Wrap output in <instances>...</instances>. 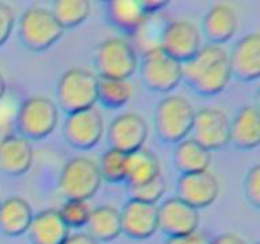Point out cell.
Instances as JSON below:
<instances>
[{
  "instance_id": "11",
  "label": "cell",
  "mask_w": 260,
  "mask_h": 244,
  "mask_svg": "<svg viewBox=\"0 0 260 244\" xmlns=\"http://www.w3.org/2000/svg\"><path fill=\"white\" fill-rule=\"evenodd\" d=\"M191 138L210 152L229 144L231 119L228 114L215 106H205L195 111Z\"/></svg>"
},
{
  "instance_id": "29",
  "label": "cell",
  "mask_w": 260,
  "mask_h": 244,
  "mask_svg": "<svg viewBox=\"0 0 260 244\" xmlns=\"http://www.w3.org/2000/svg\"><path fill=\"white\" fill-rule=\"evenodd\" d=\"M92 207L89 206L88 201L80 199H67L58 209L61 219L68 225L69 229L72 228H83L87 225Z\"/></svg>"
},
{
  "instance_id": "22",
  "label": "cell",
  "mask_w": 260,
  "mask_h": 244,
  "mask_svg": "<svg viewBox=\"0 0 260 244\" xmlns=\"http://www.w3.org/2000/svg\"><path fill=\"white\" fill-rule=\"evenodd\" d=\"M31 205L22 197L14 195L0 205V231L10 237L27 233L32 221Z\"/></svg>"
},
{
  "instance_id": "16",
  "label": "cell",
  "mask_w": 260,
  "mask_h": 244,
  "mask_svg": "<svg viewBox=\"0 0 260 244\" xmlns=\"http://www.w3.org/2000/svg\"><path fill=\"white\" fill-rule=\"evenodd\" d=\"M232 77L241 81L257 80L260 76V36L249 33L240 38L228 53Z\"/></svg>"
},
{
  "instance_id": "8",
  "label": "cell",
  "mask_w": 260,
  "mask_h": 244,
  "mask_svg": "<svg viewBox=\"0 0 260 244\" xmlns=\"http://www.w3.org/2000/svg\"><path fill=\"white\" fill-rule=\"evenodd\" d=\"M138 71L144 85L154 93L168 94L183 81V64L158 46L144 50Z\"/></svg>"
},
{
  "instance_id": "3",
  "label": "cell",
  "mask_w": 260,
  "mask_h": 244,
  "mask_svg": "<svg viewBox=\"0 0 260 244\" xmlns=\"http://www.w3.org/2000/svg\"><path fill=\"white\" fill-rule=\"evenodd\" d=\"M96 73L84 68H71L60 76L56 85V105L67 114L95 107L98 103Z\"/></svg>"
},
{
  "instance_id": "15",
  "label": "cell",
  "mask_w": 260,
  "mask_h": 244,
  "mask_svg": "<svg viewBox=\"0 0 260 244\" xmlns=\"http://www.w3.org/2000/svg\"><path fill=\"white\" fill-rule=\"evenodd\" d=\"M122 233L133 240H148L158 231L157 205L130 198L119 210Z\"/></svg>"
},
{
  "instance_id": "6",
  "label": "cell",
  "mask_w": 260,
  "mask_h": 244,
  "mask_svg": "<svg viewBox=\"0 0 260 244\" xmlns=\"http://www.w3.org/2000/svg\"><path fill=\"white\" fill-rule=\"evenodd\" d=\"M102 182L98 162L87 156H76L62 166L57 186L65 199L88 201L99 191Z\"/></svg>"
},
{
  "instance_id": "13",
  "label": "cell",
  "mask_w": 260,
  "mask_h": 244,
  "mask_svg": "<svg viewBox=\"0 0 260 244\" xmlns=\"http://www.w3.org/2000/svg\"><path fill=\"white\" fill-rule=\"evenodd\" d=\"M221 191L218 179L210 171L179 175L176 182V195L183 202L197 210L210 206L217 201Z\"/></svg>"
},
{
  "instance_id": "10",
  "label": "cell",
  "mask_w": 260,
  "mask_h": 244,
  "mask_svg": "<svg viewBox=\"0 0 260 244\" xmlns=\"http://www.w3.org/2000/svg\"><path fill=\"white\" fill-rule=\"evenodd\" d=\"M105 132V119L96 107L68 114L62 125V136L67 144L80 150L95 148Z\"/></svg>"
},
{
  "instance_id": "20",
  "label": "cell",
  "mask_w": 260,
  "mask_h": 244,
  "mask_svg": "<svg viewBox=\"0 0 260 244\" xmlns=\"http://www.w3.org/2000/svg\"><path fill=\"white\" fill-rule=\"evenodd\" d=\"M229 144L243 150H251L259 146L260 111L257 106H244L232 118Z\"/></svg>"
},
{
  "instance_id": "1",
  "label": "cell",
  "mask_w": 260,
  "mask_h": 244,
  "mask_svg": "<svg viewBox=\"0 0 260 244\" xmlns=\"http://www.w3.org/2000/svg\"><path fill=\"white\" fill-rule=\"evenodd\" d=\"M231 80L228 52L219 45H202L199 52L183 64V81L202 97L218 95Z\"/></svg>"
},
{
  "instance_id": "34",
  "label": "cell",
  "mask_w": 260,
  "mask_h": 244,
  "mask_svg": "<svg viewBox=\"0 0 260 244\" xmlns=\"http://www.w3.org/2000/svg\"><path fill=\"white\" fill-rule=\"evenodd\" d=\"M167 6H168V2H162V0H142L141 2L142 10L149 18H153L164 11Z\"/></svg>"
},
{
  "instance_id": "9",
  "label": "cell",
  "mask_w": 260,
  "mask_h": 244,
  "mask_svg": "<svg viewBox=\"0 0 260 244\" xmlns=\"http://www.w3.org/2000/svg\"><path fill=\"white\" fill-rule=\"evenodd\" d=\"M158 48L180 64H184L202 48L201 32L190 20H170L160 32Z\"/></svg>"
},
{
  "instance_id": "33",
  "label": "cell",
  "mask_w": 260,
  "mask_h": 244,
  "mask_svg": "<svg viewBox=\"0 0 260 244\" xmlns=\"http://www.w3.org/2000/svg\"><path fill=\"white\" fill-rule=\"evenodd\" d=\"M209 239L202 232H195L192 235L180 236V237H168L162 244H207Z\"/></svg>"
},
{
  "instance_id": "27",
  "label": "cell",
  "mask_w": 260,
  "mask_h": 244,
  "mask_svg": "<svg viewBox=\"0 0 260 244\" xmlns=\"http://www.w3.org/2000/svg\"><path fill=\"white\" fill-rule=\"evenodd\" d=\"M50 10L61 27L67 30L77 27L88 19L91 15V3L88 0H57Z\"/></svg>"
},
{
  "instance_id": "26",
  "label": "cell",
  "mask_w": 260,
  "mask_h": 244,
  "mask_svg": "<svg viewBox=\"0 0 260 244\" xmlns=\"http://www.w3.org/2000/svg\"><path fill=\"white\" fill-rule=\"evenodd\" d=\"M132 81L126 79L99 77L98 83V102L107 109L117 110L126 106L133 97Z\"/></svg>"
},
{
  "instance_id": "5",
  "label": "cell",
  "mask_w": 260,
  "mask_h": 244,
  "mask_svg": "<svg viewBox=\"0 0 260 244\" xmlns=\"http://www.w3.org/2000/svg\"><path fill=\"white\" fill-rule=\"evenodd\" d=\"M58 125V106L45 95H32L20 103L16 128L30 141L49 137Z\"/></svg>"
},
{
  "instance_id": "2",
  "label": "cell",
  "mask_w": 260,
  "mask_h": 244,
  "mask_svg": "<svg viewBox=\"0 0 260 244\" xmlns=\"http://www.w3.org/2000/svg\"><path fill=\"white\" fill-rule=\"evenodd\" d=\"M194 106L186 97L171 94L158 102L153 114L154 130L166 144H178L190 137L195 117Z\"/></svg>"
},
{
  "instance_id": "37",
  "label": "cell",
  "mask_w": 260,
  "mask_h": 244,
  "mask_svg": "<svg viewBox=\"0 0 260 244\" xmlns=\"http://www.w3.org/2000/svg\"><path fill=\"white\" fill-rule=\"evenodd\" d=\"M6 91H7V83H6L3 72L0 71V101H2L4 98V95H6Z\"/></svg>"
},
{
  "instance_id": "32",
  "label": "cell",
  "mask_w": 260,
  "mask_h": 244,
  "mask_svg": "<svg viewBox=\"0 0 260 244\" xmlns=\"http://www.w3.org/2000/svg\"><path fill=\"white\" fill-rule=\"evenodd\" d=\"M15 24L16 19L14 8L10 4L0 2V48L10 40Z\"/></svg>"
},
{
  "instance_id": "28",
  "label": "cell",
  "mask_w": 260,
  "mask_h": 244,
  "mask_svg": "<svg viewBox=\"0 0 260 244\" xmlns=\"http://www.w3.org/2000/svg\"><path fill=\"white\" fill-rule=\"evenodd\" d=\"M98 168L103 180L110 183H121L126 180L127 174V154L109 148L103 152Z\"/></svg>"
},
{
  "instance_id": "25",
  "label": "cell",
  "mask_w": 260,
  "mask_h": 244,
  "mask_svg": "<svg viewBox=\"0 0 260 244\" xmlns=\"http://www.w3.org/2000/svg\"><path fill=\"white\" fill-rule=\"evenodd\" d=\"M161 176V166L157 156L145 146L127 155V174L125 182L137 187Z\"/></svg>"
},
{
  "instance_id": "30",
  "label": "cell",
  "mask_w": 260,
  "mask_h": 244,
  "mask_svg": "<svg viewBox=\"0 0 260 244\" xmlns=\"http://www.w3.org/2000/svg\"><path fill=\"white\" fill-rule=\"evenodd\" d=\"M166 190L167 183L162 176H158L141 186L129 187L132 199H137V201L152 203V205H156L162 198V195L166 194Z\"/></svg>"
},
{
  "instance_id": "7",
  "label": "cell",
  "mask_w": 260,
  "mask_h": 244,
  "mask_svg": "<svg viewBox=\"0 0 260 244\" xmlns=\"http://www.w3.org/2000/svg\"><path fill=\"white\" fill-rule=\"evenodd\" d=\"M138 63L134 46L121 37H110L102 41L93 54L98 77L130 80L137 72Z\"/></svg>"
},
{
  "instance_id": "39",
  "label": "cell",
  "mask_w": 260,
  "mask_h": 244,
  "mask_svg": "<svg viewBox=\"0 0 260 244\" xmlns=\"http://www.w3.org/2000/svg\"><path fill=\"white\" fill-rule=\"evenodd\" d=\"M255 244H259V243H255Z\"/></svg>"
},
{
  "instance_id": "31",
  "label": "cell",
  "mask_w": 260,
  "mask_h": 244,
  "mask_svg": "<svg viewBox=\"0 0 260 244\" xmlns=\"http://www.w3.org/2000/svg\"><path fill=\"white\" fill-rule=\"evenodd\" d=\"M244 194L248 203L255 209L260 207V167L252 166L244 179Z\"/></svg>"
},
{
  "instance_id": "38",
  "label": "cell",
  "mask_w": 260,
  "mask_h": 244,
  "mask_svg": "<svg viewBox=\"0 0 260 244\" xmlns=\"http://www.w3.org/2000/svg\"><path fill=\"white\" fill-rule=\"evenodd\" d=\"M2 202H3V199H2V195H0V205H2Z\"/></svg>"
},
{
  "instance_id": "19",
  "label": "cell",
  "mask_w": 260,
  "mask_h": 244,
  "mask_svg": "<svg viewBox=\"0 0 260 244\" xmlns=\"http://www.w3.org/2000/svg\"><path fill=\"white\" fill-rule=\"evenodd\" d=\"M27 233L31 244H64L71 229L61 219L58 209H45L34 215Z\"/></svg>"
},
{
  "instance_id": "4",
  "label": "cell",
  "mask_w": 260,
  "mask_h": 244,
  "mask_svg": "<svg viewBox=\"0 0 260 244\" xmlns=\"http://www.w3.org/2000/svg\"><path fill=\"white\" fill-rule=\"evenodd\" d=\"M64 32L52 10L41 6L27 8L18 22L20 42L31 52L48 50L62 38Z\"/></svg>"
},
{
  "instance_id": "12",
  "label": "cell",
  "mask_w": 260,
  "mask_h": 244,
  "mask_svg": "<svg viewBox=\"0 0 260 244\" xmlns=\"http://www.w3.org/2000/svg\"><path fill=\"white\" fill-rule=\"evenodd\" d=\"M149 136V126L142 115L126 111L114 118L107 128L110 148L123 154H133L145 146Z\"/></svg>"
},
{
  "instance_id": "18",
  "label": "cell",
  "mask_w": 260,
  "mask_h": 244,
  "mask_svg": "<svg viewBox=\"0 0 260 244\" xmlns=\"http://www.w3.org/2000/svg\"><path fill=\"white\" fill-rule=\"evenodd\" d=\"M239 28V18L235 8L226 3H217L205 14L202 20L203 34L209 42L219 45L231 41Z\"/></svg>"
},
{
  "instance_id": "24",
  "label": "cell",
  "mask_w": 260,
  "mask_h": 244,
  "mask_svg": "<svg viewBox=\"0 0 260 244\" xmlns=\"http://www.w3.org/2000/svg\"><path fill=\"white\" fill-rule=\"evenodd\" d=\"M87 233L98 243H110L122 235L121 213L113 205H101L91 210Z\"/></svg>"
},
{
  "instance_id": "14",
  "label": "cell",
  "mask_w": 260,
  "mask_h": 244,
  "mask_svg": "<svg viewBox=\"0 0 260 244\" xmlns=\"http://www.w3.org/2000/svg\"><path fill=\"white\" fill-rule=\"evenodd\" d=\"M158 231L168 237L192 235L198 231L199 210L191 207L178 197L164 199L157 206Z\"/></svg>"
},
{
  "instance_id": "21",
  "label": "cell",
  "mask_w": 260,
  "mask_h": 244,
  "mask_svg": "<svg viewBox=\"0 0 260 244\" xmlns=\"http://www.w3.org/2000/svg\"><path fill=\"white\" fill-rule=\"evenodd\" d=\"M107 22L113 27L125 34H137L144 24L150 19L141 7V2L136 0H117L105 3Z\"/></svg>"
},
{
  "instance_id": "23",
  "label": "cell",
  "mask_w": 260,
  "mask_h": 244,
  "mask_svg": "<svg viewBox=\"0 0 260 244\" xmlns=\"http://www.w3.org/2000/svg\"><path fill=\"white\" fill-rule=\"evenodd\" d=\"M172 163L180 175L207 171L211 164V152L194 138L187 137L175 144Z\"/></svg>"
},
{
  "instance_id": "36",
  "label": "cell",
  "mask_w": 260,
  "mask_h": 244,
  "mask_svg": "<svg viewBox=\"0 0 260 244\" xmlns=\"http://www.w3.org/2000/svg\"><path fill=\"white\" fill-rule=\"evenodd\" d=\"M64 244H101L98 243L96 240H93L88 233H73V235H69L68 239L65 240Z\"/></svg>"
},
{
  "instance_id": "35",
  "label": "cell",
  "mask_w": 260,
  "mask_h": 244,
  "mask_svg": "<svg viewBox=\"0 0 260 244\" xmlns=\"http://www.w3.org/2000/svg\"><path fill=\"white\" fill-rule=\"evenodd\" d=\"M207 244H247L245 240L241 236L228 232V233H221V235L215 236L211 240H209Z\"/></svg>"
},
{
  "instance_id": "17",
  "label": "cell",
  "mask_w": 260,
  "mask_h": 244,
  "mask_svg": "<svg viewBox=\"0 0 260 244\" xmlns=\"http://www.w3.org/2000/svg\"><path fill=\"white\" fill-rule=\"evenodd\" d=\"M34 163V146L20 134H8L0 140V171L8 176L27 174Z\"/></svg>"
}]
</instances>
